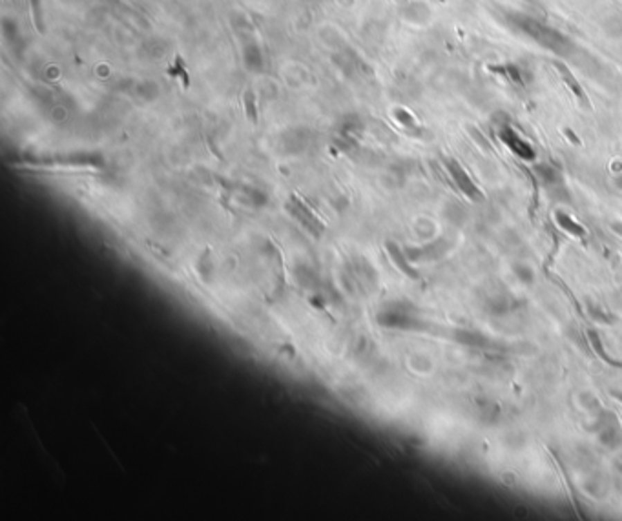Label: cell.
I'll list each match as a JSON object with an SVG mask.
<instances>
[{"mask_svg": "<svg viewBox=\"0 0 622 521\" xmlns=\"http://www.w3.org/2000/svg\"><path fill=\"white\" fill-rule=\"evenodd\" d=\"M449 170H451L452 177H455V180H457V184L460 186V190L464 191L467 197H471V199H477V200L482 199L480 190H478L477 186L473 184V180L469 179V176H467L466 170H464L460 164H457V162H451V164H449Z\"/></svg>", "mask_w": 622, "mask_h": 521, "instance_id": "obj_1", "label": "cell"}, {"mask_svg": "<svg viewBox=\"0 0 622 521\" xmlns=\"http://www.w3.org/2000/svg\"><path fill=\"white\" fill-rule=\"evenodd\" d=\"M555 68H557L558 75L562 77V80L566 82L567 90L571 91L573 95L577 97V100H578V102H580L582 106H586V108H587V106H589V104H587L586 93H584V90H582V86L578 84V80L575 79V75H573L571 71H569V68H567L566 64H562V62H557V64H555Z\"/></svg>", "mask_w": 622, "mask_h": 521, "instance_id": "obj_2", "label": "cell"}, {"mask_svg": "<svg viewBox=\"0 0 622 521\" xmlns=\"http://www.w3.org/2000/svg\"><path fill=\"white\" fill-rule=\"evenodd\" d=\"M502 139L506 140L507 144L511 146L515 153L522 155L524 159H531L533 153H531V150H529V146H527L526 142H522V140L518 139V135H515L513 131H506V133H502Z\"/></svg>", "mask_w": 622, "mask_h": 521, "instance_id": "obj_3", "label": "cell"}, {"mask_svg": "<svg viewBox=\"0 0 622 521\" xmlns=\"http://www.w3.org/2000/svg\"><path fill=\"white\" fill-rule=\"evenodd\" d=\"M31 13H33V22H35L37 30L42 33L44 31V19H42V10H40V0H30Z\"/></svg>", "mask_w": 622, "mask_h": 521, "instance_id": "obj_4", "label": "cell"}, {"mask_svg": "<svg viewBox=\"0 0 622 521\" xmlns=\"http://www.w3.org/2000/svg\"><path fill=\"white\" fill-rule=\"evenodd\" d=\"M558 219H560V225L567 226V228H571L573 234H580V236H582V234H584V231H582L580 226H573V225H571V220L567 219L566 216H558Z\"/></svg>", "mask_w": 622, "mask_h": 521, "instance_id": "obj_5", "label": "cell"}]
</instances>
